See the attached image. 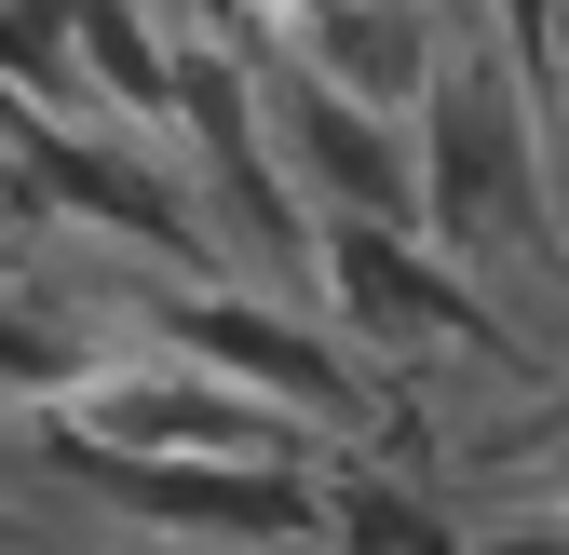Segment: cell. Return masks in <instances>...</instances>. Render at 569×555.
<instances>
[{
  "label": "cell",
  "instance_id": "obj_1",
  "mask_svg": "<svg viewBox=\"0 0 569 555\" xmlns=\"http://www.w3.org/2000/svg\"><path fill=\"white\" fill-rule=\"evenodd\" d=\"M420 218H435V244L475 258V271L556 244V163L529 135V82H516L502 41L420 82Z\"/></svg>",
  "mask_w": 569,
  "mask_h": 555
},
{
  "label": "cell",
  "instance_id": "obj_2",
  "mask_svg": "<svg viewBox=\"0 0 569 555\" xmlns=\"http://www.w3.org/2000/svg\"><path fill=\"white\" fill-rule=\"evenodd\" d=\"M54 461L82 474V488L136 502V515H163V528H203V542H312V488L284 461H203V447H82V434H54Z\"/></svg>",
  "mask_w": 569,
  "mask_h": 555
},
{
  "label": "cell",
  "instance_id": "obj_3",
  "mask_svg": "<svg viewBox=\"0 0 569 555\" xmlns=\"http://www.w3.org/2000/svg\"><path fill=\"white\" fill-rule=\"evenodd\" d=\"M326 299L352 339H448V353H488L502 366L516 339L435 244H407V218H326Z\"/></svg>",
  "mask_w": 569,
  "mask_h": 555
},
{
  "label": "cell",
  "instance_id": "obj_4",
  "mask_svg": "<svg viewBox=\"0 0 569 555\" xmlns=\"http://www.w3.org/2000/svg\"><path fill=\"white\" fill-rule=\"evenodd\" d=\"M190 366H218V380H244V393H271V406H299V421H367V380H352L312 325H284L271 299H231V285H190V299H163L150 312Z\"/></svg>",
  "mask_w": 569,
  "mask_h": 555
},
{
  "label": "cell",
  "instance_id": "obj_5",
  "mask_svg": "<svg viewBox=\"0 0 569 555\" xmlns=\"http://www.w3.org/2000/svg\"><path fill=\"white\" fill-rule=\"evenodd\" d=\"M284 421L299 406H271V393H244L218 366H177V380H96L54 434H82V447H203V461H299Z\"/></svg>",
  "mask_w": 569,
  "mask_h": 555
},
{
  "label": "cell",
  "instance_id": "obj_6",
  "mask_svg": "<svg viewBox=\"0 0 569 555\" xmlns=\"http://www.w3.org/2000/svg\"><path fill=\"white\" fill-rule=\"evenodd\" d=\"M0 122H14L28 176H41V190L68 203V218L122 231L136 258H203V218L177 203V176H150L136 150H96V135H68V122H41V95H0Z\"/></svg>",
  "mask_w": 569,
  "mask_h": 555
},
{
  "label": "cell",
  "instance_id": "obj_7",
  "mask_svg": "<svg viewBox=\"0 0 569 555\" xmlns=\"http://www.w3.org/2000/svg\"><path fill=\"white\" fill-rule=\"evenodd\" d=\"M284 163H299V190H326L339 218H420V150L380 122V95L326 82V68L284 82Z\"/></svg>",
  "mask_w": 569,
  "mask_h": 555
},
{
  "label": "cell",
  "instance_id": "obj_8",
  "mask_svg": "<svg viewBox=\"0 0 569 555\" xmlns=\"http://www.w3.org/2000/svg\"><path fill=\"white\" fill-rule=\"evenodd\" d=\"M177 109L203 122L218 218H231L271 271H312V258H326V231H299V203H284V176H271V150H258V95H244V68H231V54H190V68H177Z\"/></svg>",
  "mask_w": 569,
  "mask_h": 555
},
{
  "label": "cell",
  "instance_id": "obj_9",
  "mask_svg": "<svg viewBox=\"0 0 569 555\" xmlns=\"http://www.w3.org/2000/svg\"><path fill=\"white\" fill-rule=\"evenodd\" d=\"M312 41H326V82L380 95V109H420V82H435V14L420 0H326Z\"/></svg>",
  "mask_w": 569,
  "mask_h": 555
},
{
  "label": "cell",
  "instance_id": "obj_10",
  "mask_svg": "<svg viewBox=\"0 0 569 555\" xmlns=\"http://www.w3.org/2000/svg\"><path fill=\"white\" fill-rule=\"evenodd\" d=\"M326 542L339 555H461V528L407 488V474H339L326 488Z\"/></svg>",
  "mask_w": 569,
  "mask_h": 555
},
{
  "label": "cell",
  "instance_id": "obj_11",
  "mask_svg": "<svg viewBox=\"0 0 569 555\" xmlns=\"http://www.w3.org/2000/svg\"><path fill=\"white\" fill-rule=\"evenodd\" d=\"M68 41H82V82H109V109H177V68L150 54V28H136V0H68Z\"/></svg>",
  "mask_w": 569,
  "mask_h": 555
},
{
  "label": "cell",
  "instance_id": "obj_12",
  "mask_svg": "<svg viewBox=\"0 0 569 555\" xmlns=\"http://www.w3.org/2000/svg\"><path fill=\"white\" fill-rule=\"evenodd\" d=\"M0 82L68 109L82 95V41H68V0H0Z\"/></svg>",
  "mask_w": 569,
  "mask_h": 555
},
{
  "label": "cell",
  "instance_id": "obj_13",
  "mask_svg": "<svg viewBox=\"0 0 569 555\" xmlns=\"http://www.w3.org/2000/svg\"><path fill=\"white\" fill-rule=\"evenodd\" d=\"M0 380H14V393H82V353L41 339L28 312H0Z\"/></svg>",
  "mask_w": 569,
  "mask_h": 555
},
{
  "label": "cell",
  "instance_id": "obj_14",
  "mask_svg": "<svg viewBox=\"0 0 569 555\" xmlns=\"http://www.w3.org/2000/svg\"><path fill=\"white\" fill-rule=\"evenodd\" d=\"M488 41L516 54L529 95H556V0H488Z\"/></svg>",
  "mask_w": 569,
  "mask_h": 555
},
{
  "label": "cell",
  "instance_id": "obj_15",
  "mask_svg": "<svg viewBox=\"0 0 569 555\" xmlns=\"http://www.w3.org/2000/svg\"><path fill=\"white\" fill-rule=\"evenodd\" d=\"M461 555H569V528H502V542H461Z\"/></svg>",
  "mask_w": 569,
  "mask_h": 555
}]
</instances>
